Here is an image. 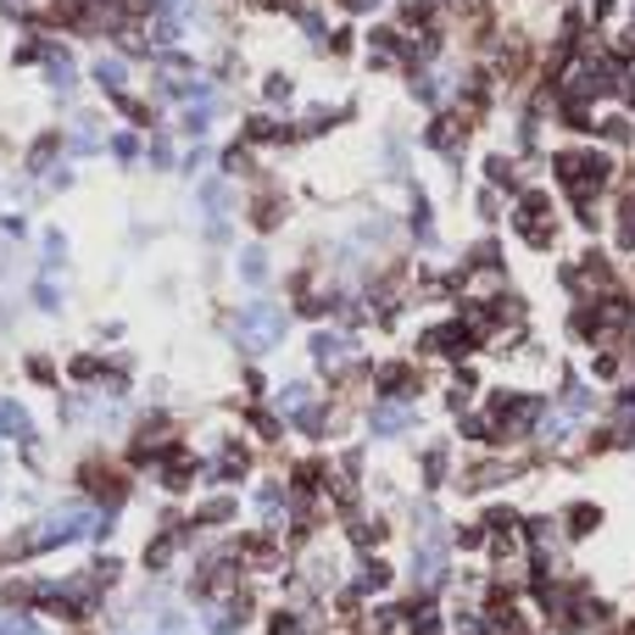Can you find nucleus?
<instances>
[{
	"instance_id": "nucleus-1",
	"label": "nucleus",
	"mask_w": 635,
	"mask_h": 635,
	"mask_svg": "<svg viewBox=\"0 0 635 635\" xmlns=\"http://www.w3.org/2000/svg\"><path fill=\"white\" fill-rule=\"evenodd\" d=\"M291 307L280 302V296H245L234 313H229V324H223V335L234 340V351L245 357V362H262V357H274L285 340H291Z\"/></svg>"
},
{
	"instance_id": "nucleus-2",
	"label": "nucleus",
	"mask_w": 635,
	"mask_h": 635,
	"mask_svg": "<svg viewBox=\"0 0 635 635\" xmlns=\"http://www.w3.org/2000/svg\"><path fill=\"white\" fill-rule=\"evenodd\" d=\"M407 357H418L424 369H429V362H440V369H458V362L485 357V335H480L463 313H446V318L418 324V335H413V351H407Z\"/></svg>"
},
{
	"instance_id": "nucleus-3",
	"label": "nucleus",
	"mask_w": 635,
	"mask_h": 635,
	"mask_svg": "<svg viewBox=\"0 0 635 635\" xmlns=\"http://www.w3.org/2000/svg\"><path fill=\"white\" fill-rule=\"evenodd\" d=\"M507 229L524 251H558L563 240V212H558V196L547 185H524L513 201H507Z\"/></svg>"
},
{
	"instance_id": "nucleus-4",
	"label": "nucleus",
	"mask_w": 635,
	"mask_h": 635,
	"mask_svg": "<svg viewBox=\"0 0 635 635\" xmlns=\"http://www.w3.org/2000/svg\"><path fill=\"white\" fill-rule=\"evenodd\" d=\"M73 496L96 502V507H107V513H123L129 496H134V474H129L118 458H107V451H89V458L73 463Z\"/></svg>"
},
{
	"instance_id": "nucleus-5",
	"label": "nucleus",
	"mask_w": 635,
	"mask_h": 635,
	"mask_svg": "<svg viewBox=\"0 0 635 635\" xmlns=\"http://www.w3.org/2000/svg\"><path fill=\"white\" fill-rule=\"evenodd\" d=\"M524 480V463L518 451H474L469 463H458V474H451V491H458L463 502H480L491 491H507Z\"/></svg>"
},
{
	"instance_id": "nucleus-6",
	"label": "nucleus",
	"mask_w": 635,
	"mask_h": 635,
	"mask_svg": "<svg viewBox=\"0 0 635 635\" xmlns=\"http://www.w3.org/2000/svg\"><path fill=\"white\" fill-rule=\"evenodd\" d=\"M424 429V407L418 402H369L362 407V435L374 446H407Z\"/></svg>"
},
{
	"instance_id": "nucleus-7",
	"label": "nucleus",
	"mask_w": 635,
	"mask_h": 635,
	"mask_svg": "<svg viewBox=\"0 0 635 635\" xmlns=\"http://www.w3.org/2000/svg\"><path fill=\"white\" fill-rule=\"evenodd\" d=\"M429 396V369L418 357H380L374 362V402H418Z\"/></svg>"
},
{
	"instance_id": "nucleus-8",
	"label": "nucleus",
	"mask_w": 635,
	"mask_h": 635,
	"mask_svg": "<svg viewBox=\"0 0 635 635\" xmlns=\"http://www.w3.org/2000/svg\"><path fill=\"white\" fill-rule=\"evenodd\" d=\"M451 574H458V563H451V547H429V540H413L407 569H402V585H407V591L446 596V591H451Z\"/></svg>"
},
{
	"instance_id": "nucleus-9",
	"label": "nucleus",
	"mask_w": 635,
	"mask_h": 635,
	"mask_svg": "<svg viewBox=\"0 0 635 635\" xmlns=\"http://www.w3.org/2000/svg\"><path fill=\"white\" fill-rule=\"evenodd\" d=\"M262 602H256V585H240L234 596H218V602H201L196 607V624L201 635H245L256 624Z\"/></svg>"
},
{
	"instance_id": "nucleus-10",
	"label": "nucleus",
	"mask_w": 635,
	"mask_h": 635,
	"mask_svg": "<svg viewBox=\"0 0 635 635\" xmlns=\"http://www.w3.org/2000/svg\"><path fill=\"white\" fill-rule=\"evenodd\" d=\"M201 469H207V458H201V451L190 446V440H173L167 451H162V458H156V485H162V496L167 502H178V496H190L196 485H201Z\"/></svg>"
},
{
	"instance_id": "nucleus-11",
	"label": "nucleus",
	"mask_w": 635,
	"mask_h": 635,
	"mask_svg": "<svg viewBox=\"0 0 635 635\" xmlns=\"http://www.w3.org/2000/svg\"><path fill=\"white\" fill-rule=\"evenodd\" d=\"M307 362L324 374V380H335L340 369H351V362L362 357V335H351V329H335V324H318L307 340Z\"/></svg>"
},
{
	"instance_id": "nucleus-12",
	"label": "nucleus",
	"mask_w": 635,
	"mask_h": 635,
	"mask_svg": "<svg viewBox=\"0 0 635 635\" xmlns=\"http://www.w3.org/2000/svg\"><path fill=\"white\" fill-rule=\"evenodd\" d=\"M362 62H369L374 73H407V67H418L413 40H407L396 23H374V29H362Z\"/></svg>"
},
{
	"instance_id": "nucleus-13",
	"label": "nucleus",
	"mask_w": 635,
	"mask_h": 635,
	"mask_svg": "<svg viewBox=\"0 0 635 635\" xmlns=\"http://www.w3.org/2000/svg\"><path fill=\"white\" fill-rule=\"evenodd\" d=\"M291 190L280 185V190H245V207H240V218H245V229H251V240H274L280 229H291Z\"/></svg>"
},
{
	"instance_id": "nucleus-14",
	"label": "nucleus",
	"mask_w": 635,
	"mask_h": 635,
	"mask_svg": "<svg viewBox=\"0 0 635 635\" xmlns=\"http://www.w3.org/2000/svg\"><path fill=\"white\" fill-rule=\"evenodd\" d=\"M346 585H351L362 602H385V596L402 585V569H396L385 552H362V558H351V569H346Z\"/></svg>"
},
{
	"instance_id": "nucleus-15",
	"label": "nucleus",
	"mask_w": 635,
	"mask_h": 635,
	"mask_svg": "<svg viewBox=\"0 0 635 635\" xmlns=\"http://www.w3.org/2000/svg\"><path fill=\"white\" fill-rule=\"evenodd\" d=\"M458 474V440L451 435H429L418 446V496H440Z\"/></svg>"
},
{
	"instance_id": "nucleus-16",
	"label": "nucleus",
	"mask_w": 635,
	"mask_h": 635,
	"mask_svg": "<svg viewBox=\"0 0 635 635\" xmlns=\"http://www.w3.org/2000/svg\"><path fill=\"white\" fill-rule=\"evenodd\" d=\"M240 145H251L256 156L262 151H291V145H302V134H296V118L285 112H251V118H240Z\"/></svg>"
},
{
	"instance_id": "nucleus-17",
	"label": "nucleus",
	"mask_w": 635,
	"mask_h": 635,
	"mask_svg": "<svg viewBox=\"0 0 635 635\" xmlns=\"http://www.w3.org/2000/svg\"><path fill=\"white\" fill-rule=\"evenodd\" d=\"M107 118L96 112V107H73V118L62 123V151H67V162H78V156H101L107 151Z\"/></svg>"
},
{
	"instance_id": "nucleus-18",
	"label": "nucleus",
	"mask_w": 635,
	"mask_h": 635,
	"mask_svg": "<svg viewBox=\"0 0 635 635\" xmlns=\"http://www.w3.org/2000/svg\"><path fill=\"white\" fill-rule=\"evenodd\" d=\"M40 73H45V84H51V101H56V107L78 101V89H84V67H78L73 45L51 40V45H45V62H40Z\"/></svg>"
},
{
	"instance_id": "nucleus-19",
	"label": "nucleus",
	"mask_w": 635,
	"mask_h": 635,
	"mask_svg": "<svg viewBox=\"0 0 635 635\" xmlns=\"http://www.w3.org/2000/svg\"><path fill=\"white\" fill-rule=\"evenodd\" d=\"M223 118H229V96H223V89H207V96L178 107V129L173 134H185V145H196V140H212V129Z\"/></svg>"
},
{
	"instance_id": "nucleus-20",
	"label": "nucleus",
	"mask_w": 635,
	"mask_h": 635,
	"mask_svg": "<svg viewBox=\"0 0 635 635\" xmlns=\"http://www.w3.org/2000/svg\"><path fill=\"white\" fill-rule=\"evenodd\" d=\"M201 535H229L245 518V491H201V502L190 507Z\"/></svg>"
},
{
	"instance_id": "nucleus-21",
	"label": "nucleus",
	"mask_w": 635,
	"mask_h": 635,
	"mask_svg": "<svg viewBox=\"0 0 635 635\" xmlns=\"http://www.w3.org/2000/svg\"><path fill=\"white\" fill-rule=\"evenodd\" d=\"M251 518H256V529H280V535H285V518H291L285 474H262V480H251Z\"/></svg>"
},
{
	"instance_id": "nucleus-22",
	"label": "nucleus",
	"mask_w": 635,
	"mask_h": 635,
	"mask_svg": "<svg viewBox=\"0 0 635 635\" xmlns=\"http://www.w3.org/2000/svg\"><path fill=\"white\" fill-rule=\"evenodd\" d=\"M346 240H351V245H362V251L374 256V251H396V245L407 240V229H402V218H396V212H380V207H374V212H362V218L351 223V234H346Z\"/></svg>"
},
{
	"instance_id": "nucleus-23",
	"label": "nucleus",
	"mask_w": 635,
	"mask_h": 635,
	"mask_svg": "<svg viewBox=\"0 0 635 635\" xmlns=\"http://www.w3.org/2000/svg\"><path fill=\"white\" fill-rule=\"evenodd\" d=\"M229 212H240V185H234V178H223V173L196 178V218H201V223H218V218H229Z\"/></svg>"
},
{
	"instance_id": "nucleus-24",
	"label": "nucleus",
	"mask_w": 635,
	"mask_h": 635,
	"mask_svg": "<svg viewBox=\"0 0 635 635\" xmlns=\"http://www.w3.org/2000/svg\"><path fill=\"white\" fill-rule=\"evenodd\" d=\"M313 402H324V385H318L313 374H291V380H274V391H267V407H274L285 424H291L296 413H307Z\"/></svg>"
},
{
	"instance_id": "nucleus-25",
	"label": "nucleus",
	"mask_w": 635,
	"mask_h": 635,
	"mask_svg": "<svg viewBox=\"0 0 635 635\" xmlns=\"http://www.w3.org/2000/svg\"><path fill=\"white\" fill-rule=\"evenodd\" d=\"M552 407H563V413H574L580 424H591V413L602 407V396H596V385H591L580 369H558V391H552Z\"/></svg>"
},
{
	"instance_id": "nucleus-26",
	"label": "nucleus",
	"mask_w": 635,
	"mask_h": 635,
	"mask_svg": "<svg viewBox=\"0 0 635 635\" xmlns=\"http://www.w3.org/2000/svg\"><path fill=\"white\" fill-rule=\"evenodd\" d=\"M402 513H407V535L413 540H429V547H451V524H446V513H440V502L435 496H413V502H402Z\"/></svg>"
},
{
	"instance_id": "nucleus-27",
	"label": "nucleus",
	"mask_w": 635,
	"mask_h": 635,
	"mask_svg": "<svg viewBox=\"0 0 635 635\" xmlns=\"http://www.w3.org/2000/svg\"><path fill=\"white\" fill-rule=\"evenodd\" d=\"M480 185H491L496 196L513 201V196L529 185V178H524V162H518L513 151H485V156H480Z\"/></svg>"
},
{
	"instance_id": "nucleus-28",
	"label": "nucleus",
	"mask_w": 635,
	"mask_h": 635,
	"mask_svg": "<svg viewBox=\"0 0 635 635\" xmlns=\"http://www.w3.org/2000/svg\"><path fill=\"white\" fill-rule=\"evenodd\" d=\"M56 162H67V151H62V123H51V129H40L29 145H23V173L34 178V185H40V178L56 167Z\"/></svg>"
},
{
	"instance_id": "nucleus-29",
	"label": "nucleus",
	"mask_w": 635,
	"mask_h": 635,
	"mask_svg": "<svg viewBox=\"0 0 635 635\" xmlns=\"http://www.w3.org/2000/svg\"><path fill=\"white\" fill-rule=\"evenodd\" d=\"M351 118H357V101H340V107H335V101H318V107H307V112L296 118V134H302V145H307V140H324L329 129H346Z\"/></svg>"
},
{
	"instance_id": "nucleus-30",
	"label": "nucleus",
	"mask_w": 635,
	"mask_h": 635,
	"mask_svg": "<svg viewBox=\"0 0 635 635\" xmlns=\"http://www.w3.org/2000/svg\"><path fill=\"white\" fill-rule=\"evenodd\" d=\"M234 280L245 285V296H262V291H267V280H274V262H267V245H262V240H251V245L234 251Z\"/></svg>"
},
{
	"instance_id": "nucleus-31",
	"label": "nucleus",
	"mask_w": 635,
	"mask_h": 635,
	"mask_svg": "<svg viewBox=\"0 0 635 635\" xmlns=\"http://www.w3.org/2000/svg\"><path fill=\"white\" fill-rule=\"evenodd\" d=\"M89 84H96L101 96H123V89H134V62L118 56V51H101L89 62Z\"/></svg>"
},
{
	"instance_id": "nucleus-32",
	"label": "nucleus",
	"mask_w": 635,
	"mask_h": 635,
	"mask_svg": "<svg viewBox=\"0 0 635 635\" xmlns=\"http://www.w3.org/2000/svg\"><path fill=\"white\" fill-rule=\"evenodd\" d=\"M112 112L123 118V129L134 134H156L162 129V107L151 96H140V89H123V96H112Z\"/></svg>"
},
{
	"instance_id": "nucleus-33",
	"label": "nucleus",
	"mask_w": 635,
	"mask_h": 635,
	"mask_svg": "<svg viewBox=\"0 0 635 635\" xmlns=\"http://www.w3.org/2000/svg\"><path fill=\"white\" fill-rule=\"evenodd\" d=\"M240 429L256 440V446H280L291 429H285V418L274 413V407H267V402H245L240 407Z\"/></svg>"
},
{
	"instance_id": "nucleus-34",
	"label": "nucleus",
	"mask_w": 635,
	"mask_h": 635,
	"mask_svg": "<svg viewBox=\"0 0 635 635\" xmlns=\"http://www.w3.org/2000/svg\"><path fill=\"white\" fill-rule=\"evenodd\" d=\"M558 529H563V547H574V540H591L596 529H602V502H569L563 513H558Z\"/></svg>"
},
{
	"instance_id": "nucleus-35",
	"label": "nucleus",
	"mask_w": 635,
	"mask_h": 635,
	"mask_svg": "<svg viewBox=\"0 0 635 635\" xmlns=\"http://www.w3.org/2000/svg\"><path fill=\"white\" fill-rule=\"evenodd\" d=\"M0 440H12V446H29V440H45L34 413L18 402V396H0Z\"/></svg>"
},
{
	"instance_id": "nucleus-36",
	"label": "nucleus",
	"mask_w": 635,
	"mask_h": 635,
	"mask_svg": "<svg viewBox=\"0 0 635 635\" xmlns=\"http://www.w3.org/2000/svg\"><path fill=\"white\" fill-rule=\"evenodd\" d=\"M40 607V574H7V580H0V613H34Z\"/></svg>"
},
{
	"instance_id": "nucleus-37",
	"label": "nucleus",
	"mask_w": 635,
	"mask_h": 635,
	"mask_svg": "<svg viewBox=\"0 0 635 635\" xmlns=\"http://www.w3.org/2000/svg\"><path fill=\"white\" fill-rule=\"evenodd\" d=\"M380 162H385V178L407 185V178H413V140H407L402 129H385V134H380Z\"/></svg>"
},
{
	"instance_id": "nucleus-38",
	"label": "nucleus",
	"mask_w": 635,
	"mask_h": 635,
	"mask_svg": "<svg viewBox=\"0 0 635 635\" xmlns=\"http://www.w3.org/2000/svg\"><path fill=\"white\" fill-rule=\"evenodd\" d=\"M101 374H107V351H73V357H62V380L78 385V391H96Z\"/></svg>"
},
{
	"instance_id": "nucleus-39",
	"label": "nucleus",
	"mask_w": 635,
	"mask_h": 635,
	"mask_svg": "<svg viewBox=\"0 0 635 635\" xmlns=\"http://www.w3.org/2000/svg\"><path fill=\"white\" fill-rule=\"evenodd\" d=\"M591 145H602V151H613V156H618V151H635V118H629V112H602Z\"/></svg>"
},
{
	"instance_id": "nucleus-40",
	"label": "nucleus",
	"mask_w": 635,
	"mask_h": 635,
	"mask_svg": "<svg viewBox=\"0 0 635 635\" xmlns=\"http://www.w3.org/2000/svg\"><path fill=\"white\" fill-rule=\"evenodd\" d=\"M212 173L234 178V185H240V178H245V190H251L256 178H262V167H256V151H251V145H240V140H229V145L218 151V167H212Z\"/></svg>"
},
{
	"instance_id": "nucleus-41",
	"label": "nucleus",
	"mask_w": 635,
	"mask_h": 635,
	"mask_svg": "<svg viewBox=\"0 0 635 635\" xmlns=\"http://www.w3.org/2000/svg\"><path fill=\"white\" fill-rule=\"evenodd\" d=\"M18 369H23V380L29 385H40V391H56L62 385V357H51V351H23V362H18Z\"/></svg>"
},
{
	"instance_id": "nucleus-42",
	"label": "nucleus",
	"mask_w": 635,
	"mask_h": 635,
	"mask_svg": "<svg viewBox=\"0 0 635 635\" xmlns=\"http://www.w3.org/2000/svg\"><path fill=\"white\" fill-rule=\"evenodd\" d=\"M585 380H591V385H618V380H624V351H618V346H591Z\"/></svg>"
},
{
	"instance_id": "nucleus-43",
	"label": "nucleus",
	"mask_w": 635,
	"mask_h": 635,
	"mask_svg": "<svg viewBox=\"0 0 635 635\" xmlns=\"http://www.w3.org/2000/svg\"><path fill=\"white\" fill-rule=\"evenodd\" d=\"M256 96H262V112H280V118H285V107L296 101V73H280V67H274V73L256 84Z\"/></svg>"
},
{
	"instance_id": "nucleus-44",
	"label": "nucleus",
	"mask_w": 635,
	"mask_h": 635,
	"mask_svg": "<svg viewBox=\"0 0 635 635\" xmlns=\"http://www.w3.org/2000/svg\"><path fill=\"white\" fill-rule=\"evenodd\" d=\"M218 167V151H212V140H196V145H185V151H178V178H207Z\"/></svg>"
},
{
	"instance_id": "nucleus-45",
	"label": "nucleus",
	"mask_w": 635,
	"mask_h": 635,
	"mask_svg": "<svg viewBox=\"0 0 635 635\" xmlns=\"http://www.w3.org/2000/svg\"><path fill=\"white\" fill-rule=\"evenodd\" d=\"M84 574H89V585H101V591L112 596V591L123 585V574H129V569H123V558H118V552H96V558L84 563Z\"/></svg>"
},
{
	"instance_id": "nucleus-46",
	"label": "nucleus",
	"mask_w": 635,
	"mask_h": 635,
	"mask_svg": "<svg viewBox=\"0 0 635 635\" xmlns=\"http://www.w3.org/2000/svg\"><path fill=\"white\" fill-rule=\"evenodd\" d=\"M107 156H112L118 167H140V162H145V134L112 129V134H107Z\"/></svg>"
},
{
	"instance_id": "nucleus-47",
	"label": "nucleus",
	"mask_w": 635,
	"mask_h": 635,
	"mask_svg": "<svg viewBox=\"0 0 635 635\" xmlns=\"http://www.w3.org/2000/svg\"><path fill=\"white\" fill-rule=\"evenodd\" d=\"M145 167L151 173H173L178 167V145H173V129L162 123L156 134H145Z\"/></svg>"
},
{
	"instance_id": "nucleus-48",
	"label": "nucleus",
	"mask_w": 635,
	"mask_h": 635,
	"mask_svg": "<svg viewBox=\"0 0 635 635\" xmlns=\"http://www.w3.org/2000/svg\"><path fill=\"white\" fill-rule=\"evenodd\" d=\"M29 307H34V313H45V318H62V313H67V291H62L56 280L34 274V285H29Z\"/></svg>"
},
{
	"instance_id": "nucleus-49",
	"label": "nucleus",
	"mask_w": 635,
	"mask_h": 635,
	"mask_svg": "<svg viewBox=\"0 0 635 635\" xmlns=\"http://www.w3.org/2000/svg\"><path fill=\"white\" fill-rule=\"evenodd\" d=\"M67 251H73V240H67L62 229H45V234H40V274H45V280H56L62 267H67Z\"/></svg>"
},
{
	"instance_id": "nucleus-50",
	"label": "nucleus",
	"mask_w": 635,
	"mask_h": 635,
	"mask_svg": "<svg viewBox=\"0 0 635 635\" xmlns=\"http://www.w3.org/2000/svg\"><path fill=\"white\" fill-rule=\"evenodd\" d=\"M446 540H451V552H474V558H480V552H485V540H491V529H485V518L474 513V518H463V524H451Z\"/></svg>"
},
{
	"instance_id": "nucleus-51",
	"label": "nucleus",
	"mask_w": 635,
	"mask_h": 635,
	"mask_svg": "<svg viewBox=\"0 0 635 635\" xmlns=\"http://www.w3.org/2000/svg\"><path fill=\"white\" fill-rule=\"evenodd\" d=\"M469 207H474V223H485V229H496V223L507 218V196H496L491 185H474Z\"/></svg>"
},
{
	"instance_id": "nucleus-52",
	"label": "nucleus",
	"mask_w": 635,
	"mask_h": 635,
	"mask_svg": "<svg viewBox=\"0 0 635 635\" xmlns=\"http://www.w3.org/2000/svg\"><path fill=\"white\" fill-rule=\"evenodd\" d=\"M362 51V34L351 29V23H340V29H329V45H324V56H335V62H346V56H357Z\"/></svg>"
},
{
	"instance_id": "nucleus-53",
	"label": "nucleus",
	"mask_w": 635,
	"mask_h": 635,
	"mask_svg": "<svg viewBox=\"0 0 635 635\" xmlns=\"http://www.w3.org/2000/svg\"><path fill=\"white\" fill-rule=\"evenodd\" d=\"M267 391H274V385H267L262 362H245V369H240V402H267Z\"/></svg>"
},
{
	"instance_id": "nucleus-54",
	"label": "nucleus",
	"mask_w": 635,
	"mask_h": 635,
	"mask_svg": "<svg viewBox=\"0 0 635 635\" xmlns=\"http://www.w3.org/2000/svg\"><path fill=\"white\" fill-rule=\"evenodd\" d=\"M73 185H78V173H73L67 162H56V167H51V173L40 178V196H67Z\"/></svg>"
},
{
	"instance_id": "nucleus-55",
	"label": "nucleus",
	"mask_w": 635,
	"mask_h": 635,
	"mask_svg": "<svg viewBox=\"0 0 635 635\" xmlns=\"http://www.w3.org/2000/svg\"><path fill=\"white\" fill-rule=\"evenodd\" d=\"M607 418H635V380H618L607 396Z\"/></svg>"
},
{
	"instance_id": "nucleus-56",
	"label": "nucleus",
	"mask_w": 635,
	"mask_h": 635,
	"mask_svg": "<svg viewBox=\"0 0 635 635\" xmlns=\"http://www.w3.org/2000/svg\"><path fill=\"white\" fill-rule=\"evenodd\" d=\"M29 218L23 212H0V240H12V245H29Z\"/></svg>"
},
{
	"instance_id": "nucleus-57",
	"label": "nucleus",
	"mask_w": 635,
	"mask_h": 635,
	"mask_svg": "<svg viewBox=\"0 0 635 635\" xmlns=\"http://www.w3.org/2000/svg\"><path fill=\"white\" fill-rule=\"evenodd\" d=\"M123 335H129V324H123V318H101V324H96V351H112Z\"/></svg>"
},
{
	"instance_id": "nucleus-58",
	"label": "nucleus",
	"mask_w": 635,
	"mask_h": 635,
	"mask_svg": "<svg viewBox=\"0 0 635 635\" xmlns=\"http://www.w3.org/2000/svg\"><path fill=\"white\" fill-rule=\"evenodd\" d=\"M574 223H580L585 234H602V212H596V201H574Z\"/></svg>"
},
{
	"instance_id": "nucleus-59",
	"label": "nucleus",
	"mask_w": 635,
	"mask_h": 635,
	"mask_svg": "<svg viewBox=\"0 0 635 635\" xmlns=\"http://www.w3.org/2000/svg\"><path fill=\"white\" fill-rule=\"evenodd\" d=\"M201 240H207V245H229V240H234V223H229V218H218V223H201Z\"/></svg>"
},
{
	"instance_id": "nucleus-60",
	"label": "nucleus",
	"mask_w": 635,
	"mask_h": 635,
	"mask_svg": "<svg viewBox=\"0 0 635 635\" xmlns=\"http://www.w3.org/2000/svg\"><path fill=\"white\" fill-rule=\"evenodd\" d=\"M335 12H346V18H374L380 0H335Z\"/></svg>"
},
{
	"instance_id": "nucleus-61",
	"label": "nucleus",
	"mask_w": 635,
	"mask_h": 635,
	"mask_svg": "<svg viewBox=\"0 0 635 635\" xmlns=\"http://www.w3.org/2000/svg\"><path fill=\"white\" fill-rule=\"evenodd\" d=\"M7 324H12V307H7V302H0V329H7Z\"/></svg>"
},
{
	"instance_id": "nucleus-62",
	"label": "nucleus",
	"mask_w": 635,
	"mask_h": 635,
	"mask_svg": "<svg viewBox=\"0 0 635 635\" xmlns=\"http://www.w3.org/2000/svg\"><path fill=\"white\" fill-rule=\"evenodd\" d=\"M0 469H7V451H0Z\"/></svg>"
}]
</instances>
